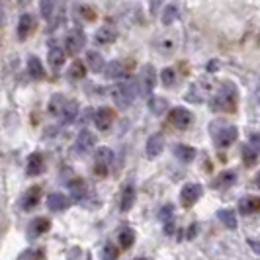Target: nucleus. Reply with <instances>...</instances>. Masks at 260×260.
<instances>
[{
  "label": "nucleus",
  "mask_w": 260,
  "mask_h": 260,
  "mask_svg": "<svg viewBox=\"0 0 260 260\" xmlns=\"http://www.w3.org/2000/svg\"><path fill=\"white\" fill-rule=\"evenodd\" d=\"M211 110L213 112H225V114H231L237 110V90H235L233 84L225 82L219 90H215V94L211 96L209 100Z\"/></svg>",
  "instance_id": "f257e3e1"
},
{
  "label": "nucleus",
  "mask_w": 260,
  "mask_h": 260,
  "mask_svg": "<svg viewBox=\"0 0 260 260\" xmlns=\"http://www.w3.org/2000/svg\"><path fill=\"white\" fill-rule=\"evenodd\" d=\"M209 131H211V137H213V143L217 145V147H229V145L235 143V139H237V135H239V129L231 125V123H225L223 119H217V121H213L211 125H209Z\"/></svg>",
  "instance_id": "f03ea898"
},
{
  "label": "nucleus",
  "mask_w": 260,
  "mask_h": 260,
  "mask_svg": "<svg viewBox=\"0 0 260 260\" xmlns=\"http://www.w3.org/2000/svg\"><path fill=\"white\" fill-rule=\"evenodd\" d=\"M137 90H139L137 88V80H121L119 84H116L112 88V98H114L117 108L125 110V108L131 106L133 98L137 96Z\"/></svg>",
  "instance_id": "7ed1b4c3"
},
{
  "label": "nucleus",
  "mask_w": 260,
  "mask_h": 260,
  "mask_svg": "<svg viewBox=\"0 0 260 260\" xmlns=\"http://www.w3.org/2000/svg\"><path fill=\"white\" fill-rule=\"evenodd\" d=\"M156 82V71L153 65H143L139 71V80H137V88L141 96H151V92L155 90Z\"/></svg>",
  "instance_id": "20e7f679"
},
{
  "label": "nucleus",
  "mask_w": 260,
  "mask_h": 260,
  "mask_svg": "<svg viewBox=\"0 0 260 260\" xmlns=\"http://www.w3.org/2000/svg\"><path fill=\"white\" fill-rule=\"evenodd\" d=\"M202 194H204L202 184H196V182L184 184V188L180 190V204H182L184 208H192L196 202L202 198Z\"/></svg>",
  "instance_id": "39448f33"
},
{
  "label": "nucleus",
  "mask_w": 260,
  "mask_h": 260,
  "mask_svg": "<svg viewBox=\"0 0 260 260\" xmlns=\"http://www.w3.org/2000/svg\"><path fill=\"white\" fill-rule=\"evenodd\" d=\"M169 119L174 127H178V129H188V127L192 125V121H194V116H192V112L186 110V108H172L169 112Z\"/></svg>",
  "instance_id": "423d86ee"
},
{
  "label": "nucleus",
  "mask_w": 260,
  "mask_h": 260,
  "mask_svg": "<svg viewBox=\"0 0 260 260\" xmlns=\"http://www.w3.org/2000/svg\"><path fill=\"white\" fill-rule=\"evenodd\" d=\"M209 92H211V86H209L208 80H200V82H196L194 86L188 90L186 98L190 102H204V100L209 98Z\"/></svg>",
  "instance_id": "0eeeda50"
},
{
  "label": "nucleus",
  "mask_w": 260,
  "mask_h": 260,
  "mask_svg": "<svg viewBox=\"0 0 260 260\" xmlns=\"http://www.w3.org/2000/svg\"><path fill=\"white\" fill-rule=\"evenodd\" d=\"M84 34H82V29H73L65 39V47L67 51L71 53V55H77V53L82 51V47H84Z\"/></svg>",
  "instance_id": "6e6552de"
},
{
  "label": "nucleus",
  "mask_w": 260,
  "mask_h": 260,
  "mask_svg": "<svg viewBox=\"0 0 260 260\" xmlns=\"http://www.w3.org/2000/svg\"><path fill=\"white\" fill-rule=\"evenodd\" d=\"M51 229V221L47 217H36L34 221L27 225V237L29 239H38L41 235H45Z\"/></svg>",
  "instance_id": "1a4fd4ad"
},
{
  "label": "nucleus",
  "mask_w": 260,
  "mask_h": 260,
  "mask_svg": "<svg viewBox=\"0 0 260 260\" xmlns=\"http://www.w3.org/2000/svg\"><path fill=\"white\" fill-rule=\"evenodd\" d=\"M94 123L100 131H108L114 123V112L110 108H100L94 116Z\"/></svg>",
  "instance_id": "9d476101"
},
{
  "label": "nucleus",
  "mask_w": 260,
  "mask_h": 260,
  "mask_svg": "<svg viewBox=\"0 0 260 260\" xmlns=\"http://www.w3.org/2000/svg\"><path fill=\"white\" fill-rule=\"evenodd\" d=\"M34 27H36L34 16H31V14H22V16H20V22H18V38L22 39V41L27 39L31 36Z\"/></svg>",
  "instance_id": "9b49d317"
},
{
  "label": "nucleus",
  "mask_w": 260,
  "mask_h": 260,
  "mask_svg": "<svg viewBox=\"0 0 260 260\" xmlns=\"http://www.w3.org/2000/svg\"><path fill=\"white\" fill-rule=\"evenodd\" d=\"M94 145H96V137H94V133H90L88 129H82L78 133L77 137V151L78 153H88L94 149Z\"/></svg>",
  "instance_id": "f8f14e48"
},
{
  "label": "nucleus",
  "mask_w": 260,
  "mask_h": 260,
  "mask_svg": "<svg viewBox=\"0 0 260 260\" xmlns=\"http://www.w3.org/2000/svg\"><path fill=\"white\" fill-rule=\"evenodd\" d=\"M116 39H117V31H116V27H112V26L98 27V31H96V36H94V41H96L98 45H112Z\"/></svg>",
  "instance_id": "ddd939ff"
},
{
  "label": "nucleus",
  "mask_w": 260,
  "mask_h": 260,
  "mask_svg": "<svg viewBox=\"0 0 260 260\" xmlns=\"http://www.w3.org/2000/svg\"><path fill=\"white\" fill-rule=\"evenodd\" d=\"M43 167H45L43 156L39 155V153H31V155L27 156L26 174H27V176H39V174L43 172Z\"/></svg>",
  "instance_id": "4468645a"
},
{
  "label": "nucleus",
  "mask_w": 260,
  "mask_h": 260,
  "mask_svg": "<svg viewBox=\"0 0 260 260\" xmlns=\"http://www.w3.org/2000/svg\"><path fill=\"white\" fill-rule=\"evenodd\" d=\"M162 149H165V137L160 133L151 135L149 141H147V156L149 158H155V156H158L162 153Z\"/></svg>",
  "instance_id": "2eb2a0df"
},
{
  "label": "nucleus",
  "mask_w": 260,
  "mask_h": 260,
  "mask_svg": "<svg viewBox=\"0 0 260 260\" xmlns=\"http://www.w3.org/2000/svg\"><path fill=\"white\" fill-rule=\"evenodd\" d=\"M39 202H41V188L34 186V188H29L26 194H24L22 208L26 209V211H29V209H34L36 206H39Z\"/></svg>",
  "instance_id": "dca6fc26"
},
{
  "label": "nucleus",
  "mask_w": 260,
  "mask_h": 260,
  "mask_svg": "<svg viewBox=\"0 0 260 260\" xmlns=\"http://www.w3.org/2000/svg\"><path fill=\"white\" fill-rule=\"evenodd\" d=\"M258 209H260V200L256 196H245V198L239 202V211L245 213V215L258 213Z\"/></svg>",
  "instance_id": "f3484780"
},
{
  "label": "nucleus",
  "mask_w": 260,
  "mask_h": 260,
  "mask_svg": "<svg viewBox=\"0 0 260 260\" xmlns=\"http://www.w3.org/2000/svg\"><path fill=\"white\" fill-rule=\"evenodd\" d=\"M69 204H71V200L65 194H59V192H55V194H51L47 198V208H49V211H63V209L69 208Z\"/></svg>",
  "instance_id": "a211bd4d"
},
{
  "label": "nucleus",
  "mask_w": 260,
  "mask_h": 260,
  "mask_svg": "<svg viewBox=\"0 0 260 260\" xmlns=\"http://www.w3.org/2000/svg\"><path fill=\"white\" fill-rule=\"evenodd\" d=\"M174 156H176L178 160H182V162H192L196 158V149L190 147V145L178 143V145H174Z\"/></svg>",
  "instance_id": "6ab92c4d"
},
{
  "label": "nucleus",
  "mask_w": 260,
  "mask_h": 260,
  "mask_svg": "<svg viewBox=\"0 0 260 260\" xmlns=\"http://www.w3.org/2000/svg\"><path fill=\"white\" fill-rule=\"evenodd\" d=\"M86 65H88L92 73H102L106 61L98 51H86Z\"/></svg>",
  "instance_id": "aec40b11"
},
{
  "label": "nucleus",
  "mask_w": 260,
  "mask_h": 260,
  "mask_svg": "<svg viewBox=\"0 0 260 260\" xmlns=\"http://www.w3.org/2000/svg\"><path fill=\"white\" fill-rule=\"evenodd\" d=\"M135 198H137V194H135V188L133 186H125V190L121 192V200H119V209L121 211H129L131 208H133V204H135Z\"/></svg>",
  "instance_id": "412c9836"
},
{
  "label": "nucleus",
  "mask_w": 260,
  "mask_h": 260,
  "mask_svg": "<svg viewBox=\"0 0 260 260\" xmlns=\"http://www.w3.org/2000/svg\"><path fill=\"white\" fill-rule=\"evenodd\" d=\"M102 73H104V77L110 78V80H116V78H123V75H125V71H123V65H121V63H117V61H112V63L104 65Z\"/></svg>",
  "instance_id": "4be33fe9"
},
{
  "label": "nucleus",
  "mask_w": 260,
  "mask_h": 260,
  "mask_svg": "<svg viewBox=\"0 0 260 260\" xmlns=\"http://www.w3.org/2000/svg\"><path fill=\"white\" fill-rule=\"evenodd\" d=\"M235 180H237V174H235L233 170H225V172H221V174L215 178L213 188H217V190H225V188L233 186Z\"/></svg>",
  "instance_id": "5701e85b"
},
{
  "label": "nucleus",
  "mask_w": 260,
  "mask_h": 260,
  "mask_svg": "<svg viewBox=\"0 0 260 260\" xmlns=\"http://www.w3.org/2000/svg\"><path fill=\"white\" fill-rule=\"evenodd\" d=\"M217 219H219L227 229H231V231L237 229V215H235L233 209H219V211H217Z\"/></svg>",
  "instance_id": "b1692460"
},
{
  "label": "nucleus",
  "mask_w": 260,
  "mask_h": 260,
  "mask_svg": "<svg viewBox=\"0 0 260 260\" xmlns=\"http://www.w3.org/2000/svg\"><path fill=\"white\" fill-rule=\"evenodd\" d=\"M114 160V151L108 149V147H100L96 153H94V162L96 165H104V167H110Z\"/></svg>",
  "instance_id": "393cba45"
},
{
  "label": "nucleus",
  "mask_w": 260,
  "mask_h": 260,
  "mask_svg": "<svg viewBox=\"0 0 260 260\" xmlns=\"http://www.w3.org/2000/svg\"><path fill=\"white\" fill-rule=\"evenodd\" d=\"M169 102H167V98H162V96H153L151 100H149V110L155 114V116H160V114H165L167 110H169Z\"/></svg>",
  "instance_id": "a878e982"
},
{
  "label": "nucleus",
  "mask_w": 260,
  "mask_h": 260,
  "mask_svg": "<svg viewBox=\"0 0 260 260\" xmlns=\"http://www.w3.org/2000/svg\"><path fill=\"white\" fill-rule=\"evenodd\" d=\"M47 59H49V65H51L53 69H59V67L65 63V51H63L61 47L53 45L51 49H49V55H47Z\"/></svg>",
  "instance_id": "bb28decb"
},
{
  "label": "nucleus",
  "mask_w": 260,
  "mask_h": 260,
  "mask_svg": "<svg viewBox=\"0 0 260 260\" xmlns=\"http://www.w3.org/2000/svg\"><path fill=\"white\" fill-rule=\"evenodd\" d=\"M117 243H119V247L121 248L133 247V243H135V233H133V229L123 227V229L119 231V235H117Z\"/></svg>",
  "instance_id": "cd10ccee"
},
{
  "label": "nucleus",
  "mask_w": 260,
  "mask_h": 260,
  "mask_svg": "<svg viewBox=\"0 0 260 260\" xmlns=\"http://www.w3.org/2000/svg\"><path fill=\"white\" fill-rule=\"evenodd\" d=\"M155 47L162 53V55H170V53H174V49H176V41L172 38H169V36H165V38H158V41L155 43Z\"/></svg>",
  "instance_id": "c85d7f7f"
},
{
  "label": "nucleus",
  "mask_w": 260,
  "mask_h": 260,
  "mask_svg": "<svg viewBox=\"0 0 260 260\" xmlns=\"http://www.w3.org/2000/svg\"><path fill=\"white\" fill-rule=\"evenodd\" d=\"M27 73L31 75V78H36V80H39V78H43V65H41V61H39L38 57H29L27 59Z\"/></svg>",
  "instance_id": "c756f323"
},
{
  "label": "nucleus",
  "mask_w": 260,
  "mask_h": 260,
  "mask_svg": "<svg viewBox=\"0 0 260 260\" xmlns=\"http://www.w3.org/2000/svg\"><path fill=\"white\" fill-rule=\"evenodd\" d=\"M61 114H63V117H65V123H73L78 114V104L75 102V100L65 102V104H63V110H61Z\"/></svg>",
  "instance_id": "7c9ffc66"
},
{
  "label": "nucleus",
  "mask_w": 260,
  "mask_h": 260,
  "mask_svg": "<svg viewBox=\"0 0 260 260\" xmlns=\"http://www.w3.org/2000/svg\"><path fill=\"white\" fill-rule=\"evenodd\" d=\"M69 190H71V194L75 196L77 200H82L86 196V184H84V180H80V178H75V180L69 182Z\"/></svg>",
  "instance_id": "2f4dec72"
},
{
  "label": "nucleus",
  "mask_w": 260,
  "mask_h": 260,
  "mask_svg": "<svg viewBox=\"0 0 260 260\" xmlns=\"http://www.w3.org/2000/svg\"><path fill=\"white\" fill-rule=\"evenodd\" d=\"M243 160H245L247 167H254L256 160H258V151H256L254 147L245 145V147H243Z\"/></svg>",
  "instance_id": "473e14b6"
},
{
  "label": "nucleus",
  "mask_w": 260,
  "mask_h": 260,
  "mask_svg": "<svg viewBox=\"0 0 260 260\" xmlns=\"http://www.w3.org/2000/svg\"><path fill=\"white\" fill-rule=\"evenodd\" d=\"M160 82H162L165 86H174V84H176V71H174L172 67L162 69V73H160Z\"/></svg>",
  "instance_id": "72a5a7b5"
},
{
  "label": "nucleus",
  "mask_w": 260,
  "mask_h": 260,
  "mask_svg": "<svg viewBox=\"0 0 260 260\" xmlns=\"http://www.w3.org/2000/svg\"><path fill=\"white\" fill-rule=\"evenodd\" d=\"M176 18H178V8H176L174 4H169V6L162 10V24H165V26H170Z\"/></svg>",
  "instance_id": "f704fd0d"
},
{
  "label": "nucleus",
  "mask_w": 260,
  "mask_h": 260,
  "mask_svg": "<svg viewBox=\"0 0 260 260\" xmlns=\"http://www.w3.org/2000/svg\"><path fill=\"white\" fill-rule=\"evenodd\" d=\"M84 75H86V67L82 65L80 61H75V63L71 65V69H69V77L75 78V80H80V78H84Z\"/></svg>",
  "instance_id": "c9c22d12"
},
{
  "label": "nucleus",
  "mask_w": 260,
  "mask_h": 260,
  "mask_svg": "<svg viewBox=\"0 0 260 260\" xmlns=\"http://www.w3.org/2000/svg\"><path fill=\"white\" fill-rule=\"evenodd\" d=\"M39 10L45 20H49L55 12V0H39Z\"/></svg>",
  "instance_id": "e433bc0d"
},
{
  "label": "nucleus",
  "mask_w": 260,
  "mask_h": 260,
  "mask_svg": "<svg viewBox=\"0 0 260 260\" xmlns=\"http://www.w3.org/2000/svg\"><path fill=\"white\" fill-rule=\"evenodd\" d=\"M18 258H45V250L43 248H27L18 254Z\"/></svg>",
  "instance_id": "4c0bfd02"
},
{
  "label": "nucleus",
  "mask_w": 260,
  "mask_h": 260,
  "mask_svg": "<svg viewBox=\"0 0 260 260\" xmlns=\"http://www.w3.org/2000/svg\"><path fill=\"white\" fill-rule=\"evenodd\" d=\"M102 258H106V260H114V258H117V247H114V245H106L104 247V250H102V254H100Z\"/></svg>",
  "instance_id": "58836bf2"
},
{
  "label": "nucleus",
  "mask_w": 260,
  "mask_h": 260,
  "mask_svg": "<svg viewBox=\"0 0 260 260\" xmlns=\"http://www.w3.org/2000/svg\"><path fill=\"white\" fill-rule=\"evenodd\" d=\"M78 10H80V16H82L84 20H88V22H94V20H96V12L92 10L90 6H80Z\"/></svg>",
  "instance_id": "ea45409f"
},
{
  "label": "nucleus",
  "mask_w": 260,
  "mask_h": 260,
  "mask_svg": "<svg viewBox=\"0 0 260 260\" xmlns=\"http://www.w3.org/2000/svg\"><path fill=\"white\" fill-rule=\"evenodd\" d=\"M172 211H174V208H172V206H165V208L160 209V219H162V221H167V219H169V221H172Z\"/></svg>",
  "instance_id": "a19ab883"
},
{
  "label": "nucleus",
  "mask_w": 260,
  "mask_h": 260,
  "mask_svg": "<svg viewBox=\"0 0 260 260\" xmlns=\"http://www.w3.org/2000/svg\"><path fill=\"white\" fill-rule=\"evenodd\" d=\"M94 172H96L98 176H106V174H108V167H104V165H96V167H94Z\"/></svg>",
  "instance_id": "79ce46f5"
},
{
  "label": "nucleus",
  "mask_w": 260,
  "mask_h": 260,
  "mask_svg": "<svg viewBox=\"0 0 260 260\" xmlns=\"http://www.w3.org/2000/svg\"><path fill=\"white\" fill-rule=\"evenodd\" d=\"M196 229H198V225H196V223H194V225L190 227V233H188V237H190V239H192V237H194V235H196Z\"/></svg>",
  "instance_id": "37998d69"
},
{
  "label": "nucleus",
  "mask_w": 260,
  "mask_h": 260,
  "mask_svg": "<svg viewBox=\"0 0 260 260\" xmlns=\"http://www.w3.org/2000/svg\"><path fill=\"white\" fill-rule=\"evenodd\" d=\"M252 243V248H254V252H258V243L256 241H250Z\"/></svg>",
  "instance_id": "c03bdc74"
}]
</instances>
